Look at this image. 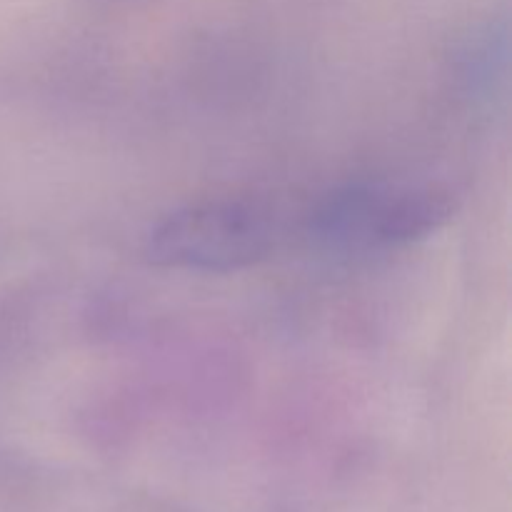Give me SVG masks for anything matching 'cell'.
Masks as SVG:
<instances>
[{
    "label": "cell",
    "instance_id": "1",
    "mask_svg": "<svg viewBox=\"0 0 512 512\" xmlns=\"http://www.w3.org/2000/svg\"><path fill=\"white\" fill-rule=\"evenodd\" d=\"M273 228L258 208L238 200L185 205L148 235L153 265L200 273H233L268 258Z\"/></svg>",
    "mask_w": 512,
    "mask_h": 512
},
{
    "label": "cell",
    "instance_id": "2",
    "mask_svg": "<svg viewBox=\"0 0 512 512\" xmlns=\"http://www.w3.org/2000/svg\"><path fill=\"white\" fill-rule=\"evenodd\" d=\"M453 193L443 188H383L375 193L370 245H408L443 228L455 215Z\"/></svg>",
    "mask_w": 512,
    "mask_h": 512
}]
</instances>
